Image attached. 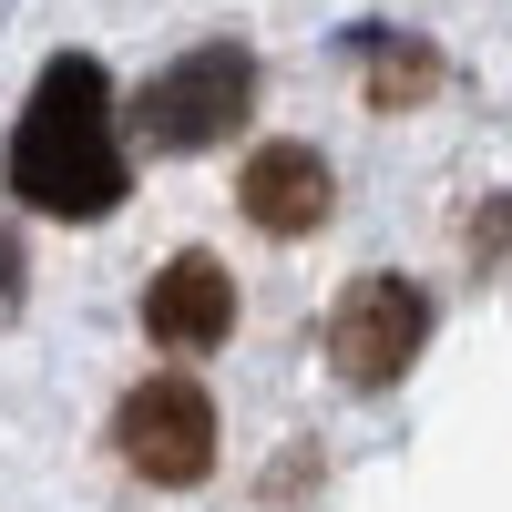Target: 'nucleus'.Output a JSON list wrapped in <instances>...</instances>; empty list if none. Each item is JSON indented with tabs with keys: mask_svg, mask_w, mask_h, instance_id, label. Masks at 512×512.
Wrapping results in <instances>:
<instances>
[{
	"mask_svg": "<svg viewBox=\"0 0 512 512\" xmlns=\"http://www.w3.org/2000/svg\"><path fill=\"white\" fill-rule=\"evenodd\" d=\"M472 256H482V267H512V195H502V205H482V226H472Z\"/></svg>",
	"mask_w": 512,
	"mask_h": 512,
	"instance_id": "nucleus-7",
	"label": "nucleus"
},
{
	"mask_svg": "<svg viewBox=\"0 0 512 512\" xmlns=\"http://www.w3.org/2000/svg\"><path fill=\"white\" fill-rule=\"evenodd\" d=\"M144 328L154 349H216V338L236 328V277L216 267V256H164V267L144 277Z\"/></svg>",
	"mask_w": 512,
	"mask_h": 512,
	"instance_id": "nucleus-5",
	"label": "nucleus"
},
{
	"mask_svg": "<svg viewBox=\"0 0 512 512\" xmlns=\"http://www.w3.org/2000/svg\"><path fill=\"white\" fill-rule=\"evenodd\" d=\"M123 175L134 164H123V134H113V82H103V62L62 52L11 123V195L41 205V216L93 226L123 205Z\"/></svg>",
	"mask_w": 512,
	"mask_h": 512,
	"instance_id": "nucleus-1",
	"label": "nucleus"
},
{
	"mask_svg": "<svg viewBox=\"0 0 512 512\" xmlns=\"http://www.w3.org/2000/svg\"><path fill=\"white\" fill-rule=\"evenodd\" d=\"M420 338H431V297L410 277H359L328 308V369L349 379V390H390V379L420 359Z\"/></svg>",
	"mask_w": 512,
	"mask_h": 512,
	"instance_id": "nucleus-4",
	"label": "nucleus"
},
{
	"mask_svg": "<svg viewBox=\"0 0 512 512\" xmlns=\"http://www.w3.org/2000/svg\"><path fill=\"white\" fill-rule=\"evenodd\" d=\"M113 451L134 461L144 482H164V492H185V482H205L216 472V400L195 390V379H144V390H123V410H113Z\"/></svg>",
	"mask_w": 512,
	"mask_h": 512,
	"instance_id": "nucleus-3",
	"label": "nucleus"
},
{
	"mask_svg": "<svg viewBox=\"0 0 512 512\" xmlns=\"http://www.w3.org/2000/svg\"><path fill=\"white\" fill-rule=\"evenodd\" d=\"M11 297H21V246L0 236V318H11Z\"/></svg>",
	"mask_w": 512,
	"mask_h": 512,
	"instance_id": "nucleus-8",
	"label": "nucleus"
},
{
	"mask_svg": "<svg viewBox=\"0 0 512 512\" xmlns=\"http://www.w3.org/2000/svg\"><path fill=\"white\" fill-rule=\"evenodd\" d=\"M328 164H318V144H256L246 154V175H236V205L267 236H308V226H328Z\"/></svg>",
	"mask_w": 512,
	"mask_h": 512,
	"instance_id": "nucleus-6",
	"label": "nucleus"
},
{
	"mask_svg": "<svg viewBox=\"0 0 512 512\" xmlns=\"http://www.w3.org/2000/svg\"><path fill=\"white\" fill-rule=\"evenodd\" d=\"M246 103H256V62L236 41H195V52H175L134 93V134L164 144V154H205V144H226L246 123Z\"/></svg>",
	"mask_w": 512,
	"mask_h": 512,
	"instance_id": "nucleus-2",
	"label": "nucleus"
}]
</instances>
